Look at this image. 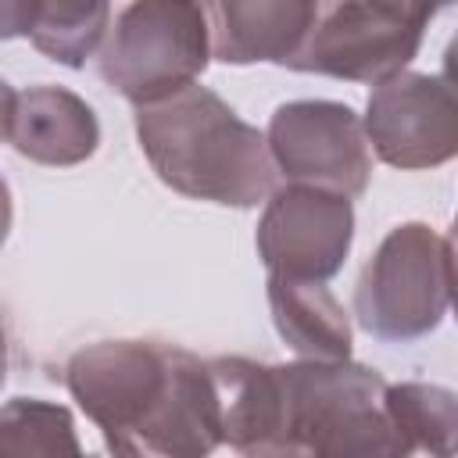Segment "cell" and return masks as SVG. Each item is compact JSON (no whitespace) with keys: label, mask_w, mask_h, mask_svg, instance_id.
Instances as JSON below:
<instances>
[{"label":"cell","mask_w":458,"mask_h":458,"mask_svg":"<svg viewBox=\"0 0 458 458\" xmlns=\"http://www.w3.org/2000/svg\"><path fill=\"white\" fill-rule=\"evenodd\" d=\"M222 437L240 458H411L390 383L365 365L211 358Z\"/></svg>","instance_id":"obj_1"},{"label":"cell","mask_w":458,"mask_h":458,"mask_svg":"<svg viewBox=\"0 0 458 458\" xmlns=\"http://www.w3.org/2000/svg\"><path fill=\"white\" fill-rule=\"evenodd\" d=\"M64 386L114 458H211L222 401L211 365L161 340H100L64 365Z\"/></svg>","instance_id":"obj_2"},{"label":"cell","mask_w":458,"mask_h":458,"mask_svg":"<svg viewBox=\"0 0 458 458\" xmlns=\"http://www.w3.org/2000/svg\"><path fill=\"white\" fill-rule=\"evenodd\" d=\"M136 136L157 179L182 197L254 208L276 193L268 136L200 82L136 107Z\"/></svg>","instance_id":"obj_3"},{"label":"cell","mask_w":458,"mask_h":458,"mask_svg":"<svg viewBox=\"0 0 458 458\" xmlns=\"http://www.w3.org/2000/svg\"><path fill=\"white\" fill-rule=\"evenodd\" d=\"M208 57L211 18L204 4L143 0L118 11L100 50V75L125 100L147 107L193 86Z\"/></svg>","instance_id":"obj_4"},{"label":"cell","mask_w":458,"mask_h":458,"mask_svg":"<svg viewBox=\"0 0 458 458\" xmlns=\"http://www.w3.org/2000/svg\"><path fill=\"white\" fill-rule=\"evenodd\" d=\"M447 304V243L426 222L390 229L354 286V315L383 344H408L433 333Z\"/></svg>","instance_id":"obj_5"},{"label":"cell","mask_w":458,"mask_h":458,"mask_svg":"<svg viewBox=\"0 0 458 458\" xmlns=\"http://www.w3.org/2000/svg\"><path fill=\"white\" fill-rule=\"evenodd\" d=\"M433 14L422 4H322L311 36L286 68L383 86L411 64Z\"/></svg>","instance_id":"obj_6"},{"label":"cell","mask_w":458,"mask_h":458,"mask_svg":"<svg viewBox=\"0 0 458 458\" xmlns=\"http://www.w3.org/2000/svg\"><path fill=\"white\" fill-rule=\"evenodd\" d=\"M276 168L301 186L361 197L372 175L365 122L336 100H290L268 122Z\"/></svg>","instance_id":"obj_7"},{"label":"cell","mask_w":458,"mask_h":458,"mask_svg":"<svg viewBox=\"0 0 458 458\" xmlns=\"http://www.w3.org/2000/svg\"><path fill=\"white\" fill-rule=\"evenodd\" d=\"M354 240V211L351 200L290 182L272 193L265 215L258 222V258L268 276L297 279V283H326L344 268V258Z\"/></svg>","instance_id":"obj_8"},{"label":"cell","mask_w":458,"mask_h":458,"mask_svg":"<svg viewBox=\"0 0 458 458\" xmlns=\"http://www.w3.org/2000/svg\"><path fill=\"white\" fill-rule=\"evenodd\" d=\"M365 136L390 168H437L458 157V86L447 75L401 72L372 89Z\"/></svg>","instance_id":"obj_9"},{"label":"cell","mask_w":458,"mask_h":458,"mask_svg":"<svg viewBox=\"0 0 458 458\" xmlns=\"http://www.w3.org/2000/svg\"><path fill=\"white\" fill-rule=\"evenodd\" d=\"M4 140L39 165H79L100 143L93 107L61 86H4Z\"/></svg>","instance_id":"obj_10"},{"label":"cell","mask_w":458,"mask_h":458,"mask_svg":"<svg viewBox=\"0 0 458 458\" xmlns=\"http://www.w3.org/2000/svg\"><path fill=\"white\" fill-rule=\"evenodd\" d=\"M311 0H222L208 4L211 54L225 64H290L318 21Z\"/></svg>","instance_id":"obj_11"},{"label":"cell","mask_w":458,"mask_h":458,"mask_svg":"<svg viewBox=\"0 0 458 458\" xmlns=\"http://www.w3.org/2000/svg\"><path fill=\"white\" fill-rule=\"evenodd\" d=\"M268 304L279 336L308 361H347L351 322L326 283L268 276Z\"/></svg>","instance_id":"obj_12"},{"label":"cell","mask_w":458,"mask_h":458,"mask_svg":"<svg viewBox=\"0 0 458 458\" xmlns=\"http://www.w3.org/2000/svg\"><path fill=\"white\" fill-rule=\"evenodd\" d=\"M4 36H29L39 54L50 61H61L68 68H79L104 39L111 7L100 0L89 4H4Z\"/></svg>","instance_id":"obj_13"},{"label":"cell","mask_w":458,"mask_h":458,"mask_svg":"<svg viewBox=\"0 0 458 458\" xmlns=\"http://www.w3.org/2000/svg\"><path fill=\"white\" fill-rule=\"evenodd\" d=\"M0 458H93L72 411L39 397H11L0 411Z\"/></svg>","instance_id":"obj_14"},{"label":"cell","mask_w":458,"mask_h":458,"mask_svg":"<svg viewBox=\"0 0 458 458\" xmlns=\"http://www.w3.org/2000/svg\"><path fill=\"white\" fill-rule=\"evenodd\" d=\"M390 411L411 447L429 458H458V394L437 383H397Z\"/></svg>","instance_id":"obj_15"},{"label":"cell","mask_w":458,"mask_h":458,"mask_svg":"<svg viewBox=\"0 0 458 458\" xmlns=\"http://www.w3.org/2000/svg\"><path fill=\"white\" fill-rule=\"evenodd\" d=\"M447 243V286H451V308H454V318H458V215L451 222V233L444 236Z\"/></svg>","instance_id":"obj_16"},{"label":"cell","mask_w":458,"mask_h":458,"mask_svg":"<svg viewBox=\"0 0 458 458\" xmlns=\"http://www.w3.org/2000/svg\"><path fill=\"white\" fill-rule=\"evenodd\" d=\"M444 75L458 86V32L451 36V43H447V50H444Z\"/></svg>","instance_id":"obj_17"}]
</instances>
